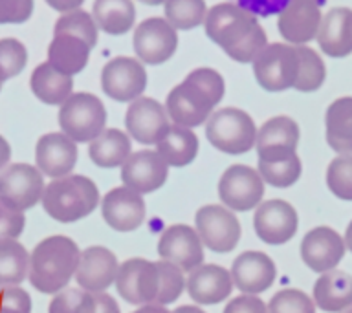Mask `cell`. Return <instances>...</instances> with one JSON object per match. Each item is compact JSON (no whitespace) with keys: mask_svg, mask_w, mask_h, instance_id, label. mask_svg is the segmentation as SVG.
I'll list each match as a JSON object with an SVG mask.
<instances>
[{"mask_svg":"<svg viewBox=\"0 0 352 313\" xmlns=\"http://www.w3.org/2000/svg\"><path fill=\"white\" fill-rule=\"evenodd\" d=\"M156 152L165 159L169 167H187L195 161L198 154V137L192 128L170 125L169 132L156 145Z\"/></svg>","mask_w":352,"mask_h":313,"instance_id":"1f68e13d","label":"cell"},{"mask_svg":"<svg viewBox=\"0 0 352 313\" xmlns=\"http://www.w3.org/2000/svg\"><path fill=\"white\" fill-rule=\"evenodd\" d=\"M173 313H206V312H204L202 308H198V306H180V308H176Z\"/></svg>","mask_w":352,"mask_h":313,"instance_id":"f5cc1de1","label":"cell"},{"mask_svg":"<svg viewBox=\"0 0 352 313\" xmlns=\"http://www.w3.org/2000/svg\"><path fill=\"white\" fill-rule=\"evenodd\" d=\"M158 269L160 291L154 304L169 306L176 299H180V295L186 290V277H184V271L180 268H176L175 264L165 262V260H158Z\"/></svg>","mask_w":352,"mask_h":313,"instance_id":"60d3db41","label":"cell"},{"mask_svg":"<svg viewBox=\"0 0 352 313\" xmlns=\"http://www.w3.org/2000/svg\"><path fill=\"white\" fill-rule=\"evenodd\" d=\"M316 40L327 57H349L352 54V10L332 8L324 13Z\"/></svg>","mask_w":352,"mask_h":313,"instance_id":"484cf974","label":"cell"},{"mask_svg":"<svg viewBox=\"0 0 352 313\" xmlns=\"http://www.w3.org/2000/svg\"><path fill=\"white\" fill-rule=\"evenodd\" d=\"M345 246L346 249L352 253V222L346 225V231H345Z\"/></svg>","mask_w":352,"mask_h":313,"instance_id":"db71d44e","label":"cell"},{"mask_svg":"<svg viewBox=\"0 0 352 313\" xmlns=\"http://www.w3.org/2000/svg\"><path fill=\"white\" fill-rule=\"evenodd\" d=\"M134 51L145 65H162L175 55L178 35L169 22L160 16L143 21L134 32Z\"/></svg>","mask_w":352,"mask_h":313,"instance_id":"ac0fdd59","label":"cell"},{"mask_svg":"<svg viewBox=\"0 0 352 313\" xmlns=\"http://www.w3.org/2000/svg\"><path fill=\"white\" fill-rule=\"evenodd\" d=\"M312 299L324 313L346 312L352 308V277L340 269L327 271L316 280Z\"/></svg>","mask_w":352,"mask_h":313,"instance_id":"4316f807","label":"cell"},{"mask_svg":"<svg viewBox=\"0 0 352 313\" xmlns=\"http://www.w3.org/2000/svg\"><path fill=\"white\" fill-rule=\"evenodd\" d=\"M233 288L230 269L217 264H202L189 271L186 279L187 295L202 306H213L230 299Z\"/></svg>","mask_w":352,"mask_h":313,"instance_id":"cb8c5ba5","label":"cell"},{"mask_svg":"<svg viewBox=\"0 0 352 313\" xmlns=\"http://www.w3.org/2000/svg\"><path fill=\"white\" fill-rule=\"evenodd\" d=\"M92 16L99 30L109 35H125L134 27L136 8L132 0H96Z\"/></svg>","mask_w":352,"mask_h":313,"instance_id":"d6a6232c","label":"cell"},{"mask_svg":"<svg viewBox=\"0 0 352 313\" xmlns=\"http://www.w3.org/2000/svg\"><path fill=\"white\" fill-rule=\"evenodd\" d=\"M204 26L206 35L230 55L246 43L261 24L257 16L246 8L233 2H222L208 11Z\"/></svg>","mask_w":352,"mask_h":313,"instance_id":"5b68a950","label":"cell"},{"mask_svg":"<svg viewBox=\"0 0 352 313\" xmlns=\"http://www.w3.org/2000/svg\"><path fill=\"white\" fill-rule=\"evenodd\" d=\"M231 280L244 295H258L270 290L277 277L274 260L263 251H244L231 264Z\"/></svg>","mask_w":352,"mask_h":313,"instance_id":"7402d4cb","label":"cell"},{"mask_svg":"<svg viewBox=\"0 0 352 313\" xmlns=\"http://www.w3.org/2000/svg\"><path fill=\"white\" fill-rule=\"evenodd\" d=\"M147 71L140 60L132 57H116L101 71V88L118 103H132L147 88Z\"/></svg>","mask_w":352,"mask_h":313,"instance_id":"7c38bea8","label":"cell"},{"mask_svg":"<svg viewBox=\"0 0 352 313\" xmlns=\"http://www.w3.org/2000/svg\"><path fill=\"white\" fill-rule=\"evenodd\" d=\"M324 134L329 147L338 154H352V97H340L327 108Z\"/></svg>","mask_w":352,"mask_h":313,"instance_id":"f546056e","label":"cell"},{"mask_svg":"<svg viewBox=\"0 0 352 313\" xmlns=\"http://www.w3.org/2000/svg\"><path fill=\"white\" fill-rule=\"evenodd\" d=\"M44 189V174L33 165L13 163L0 172V200L22 213L43 200Z\"/></svg>","mask_w":352,"mask_h":313,"instance_id":"8fae6325","label":"cell"},{"mask_svg":"<svg viewBox=\"0 0 352 313\" xmlns=\"http://www.w3.org/2000/svg\"><path fill=\"white\" fill-rule=\"evenodd\" d=\"M0 90H2V84H0Z\"/></svg>","mask_w":352,"mask_h":313,"instance_id":"6f0895ef","label":"cell"},{"mask_svg":"<svg viewBox=\"0 0 352 313\" xmlns=\"http://www.w3.org/2000/svg\"><path fill=\"white\" fill-rule=\"evenodd\" d=\"M0 313H32V299L21 286H0Z\"/></svg>","mask_w":352,"mask_h":313,"instance_id":"ee69618b","label":"cell"},{"mask_svg":"<svg viewBox=\"0 0 352 313\" xmlns=\"http://www.w3.org/2000/svg\"><path fill=\"white\" fill-rule=\"evenodd\" d=\"M57 33L77 35V37L85 38L92 48L98 43V24L88 11L82 10L68 11L63 16H59L54 27V35H57Z\"/></svg>","mask_w":352,"mask_h":313,"instance_id":"74e56055","label":"cell"},{"mask_svg":"<svg viewBox=\"0 0 352 313\" xmlns=\"http://www.w3.org/2000/svg\"><path fill=\"white\" fill-rule=\"evenodd\" d=\"M346 251L345 238L329 225L314 227L301 242V258L314 273L323 275L338 268Z\"/></svg>","mask_w":352,"mask_h":313,"instance_id":"e0dca14e","label":"cell"},{"mask_svg":"<svg viewBox=\"0 0 352 313\" xmlns=\"http://www.w3.org/2000/svg\"><path fill=\"white\" fill-rule=\"evenodd\" d=\"M327 185L336 198L352 202V154H340L330 161Z\"/></svg>","mask_w":352,"mask_h":313,"instance_id":"f35d334b","label":"cell"},{"mask_svg":"<svg viewBox=\"0 0 352 313\" xmlns=\"http://www.w3.org/2000/svg\"><path fill=\"white\" fill-rule=\"evenodd\" d=\"M253 73L258 84L268 92H285L294 88L299 73L297 48L285 43L268 44L253 60Z\"/></svg>","mask_w":352,"mask_h":313,"instance_id":"52a82bcc","label":"cell"},{"mask_svg":"<svg viewBox=\"0 0 352 313\" xmlns=\"http://www.w3.org/2000/svg\"><path fill=\"white\" fill-rule=\"evenodd\" d=\"M121 264L114 253L103 246H92L81 251L76 280L79 288L90 293H103L114 286Z\"/></svg>","mask_w":352,"mask_h":313,"instance_id":"603a6c76","label":"cell"},{"mask_svg":"<svg viewBox=\"0 0 352 313\" xmlns=\"http://www.w3.org/2000/svg\"><path fill=\"white\" fill-rule=\"evenodd\" d=\"M206 137L220 152L241 156L255 147L257 126L244 110L228 106L211 114L206 125Z\"/></svg>","mask_w":352,"mask_h":313,"instance_id":"277c9868","label":"cell"},{"mask_svg":"<svg viewBox=\"0 0 352 313\" xmlns=\"http://www.w3.org/2000/svg\"><path fill=\"white\" fill-rule=\"evenodd\" d=\"M26 225V216L19 209L0 200V240H16Z\"/></svg>","mask_w":352,"mask_h":313,"instance_id":"f6af8a7d","label":"cell"},{"mask_svg":"<svg viewBox=\"0 0 352 313\" xmlns=\"http://www.w3.org/2000/svg\"><path fill=\"white\" fill-rule=\"evenodd\" d=\"M132 154L131 136L118 128H107L88 147V156L101 169H116L123 167Z\"/></svg>","mask_w":352,"mask_h":313,"instance_id":"f1b7e54d","label":"cell"},{"mask_svg":"<svg viewBox=\"0 0 352 313\" xmlns=\"http://www.w3.org/2000/svg\"><path fill=\"white\" fill-rule=\"evenodd\" d=\"M33 0H0V24H22L30 21Z\"/></svg>","mask_w":352,"mask_h":313,"instance_id":"bcb514c9","label":"cell"},{"mask_svg":"<svg viewBox=\"0 0 352 313\" xmlns=\"http://www.w3.org/2000/svg\"><path fill=\"white\" fill-rule=\"evenodd\" d=\"M94 295H96V302H98V312L96 313H121L118 301L112 295H109L107 291L94 293Z\"/></svg>","mask_w":352,"mask_h":313,"instance_id":"c3c4849f","label":"cell"},{"mask_svg":"<svg viewBox=\"0 0 352 313\" xmlns=\"http://www.w3.org/2000/svg\"><path fill=\"white\" fill-rule=\"evenodd\" d=\"M296 48L297 55H299V73H297L294 88L305 93L316 92L323 86L324 79H327V66L318 51L310 46H296Z\"/></svg>","mask_w":352,"mask_h":313,"instance_id":"e575fe53","label":"cell"},{"mask_svg":"<svg viewBox=\"0 0 352 313\" xmlns=\"http://www.w3.org/2000/svg\"><path fill=\"white\" fill-rule=\"evenodd\" d=\"M50 8H54L59 13H68V11H76L81 8L85 0H46Z\"/></svg>","mask_w":352,"mask_h":313,"instance_id":"681fc988","label":"cell"},{"mask_svg":"<svg viewBox=\"0 0 352 313\" xmlns=\"http://www.w3.org/2000/svg\"><path fill=\"white\" fill-rule=\"evenodd\" d=\"M30 86L38 101L46 104H63L72 95L74 79L63 71L55 70L50 62H43L33 70Z\"/></svg>","mask_w":352,"mask_h":313,"instance_id":"4dcf8cb0","label":"cell"},{"mask_svg":"<svg viewBox=\"0 0 352 313\" xmlns=\"http://www.w3.org/2000/svg\"><path fill=\"white\" fill-rule=\"evenodd\" d=\"M37 169L52 180L65 178L77 163V145L63 132L44 134L35 147Z\"/></svg>","mask_w":352,"mask_h":313,"instance_id":"d4e9b609","label":"cell"},{"mask_svg":"<svg viewBox=\"0 0 352 313\" xmlns=\"http://www.w3.org/2000/svg\"><path fill=\"white\" fill-rule=\"evenodd\" d=\"M224 313H268V304L257 295H239L231 299L226 306Z\"/></svg>","mask_w":352,"mask_h":313,"instance_id":"7dc6e473","label":"cell"},{"mask_svg":"<svg viewBox=\"0 0 352 313\" xmlns=\"http://www.w3.org/2000/svg\"><path fill=\"white\" fill-rule=\"evenodd\" d=\"M92 46L72 33H57L48 48V62L66 76H77L87 68Z\"/></svg>","mask_w":352,"mask_h":313,"instance_id":"83f0119b","label":"cell"},{"mask_svg":"<svg viewBox=\"0 0 352 313\" xmlns=\"http://www.w3.org/2000/svg\"><path fill=\"white\" fill-rule=\"evenodd\" d=\"M28 62L26 46L16 38H0V84L19 76Z\"/></svg>","mask_w":352,"mask_h":313,"instance_id":"b9f144b4","label":"cell"},{"mask_svg":"<svg viewBox=\"0 0 352 313\" xmlns=\"http://www.w3.org/2000/svg\"><path fill=\"white\" fill-rule=\"evenodd\" d=\"M343 313H352V308H349V310H346V312H343Z\"/></svg>","mask_w":352,"mask_h":313,"instance_id":"9f6ffc18","label":"cell"},{"mask_svg":"<svg viewBox=\"0 0 352 313\" xmlns=\"http://www.w3.org/2000/svg\"><path fill=\"white\" fill-rule=\"evenodd\" d=\"M81 251L68 236L55 235L44 238L30 255V282L37 291L55 295L76 277Z\"/></svg>","mask_w":352,"mask_h":313,"instance_id":"7a4b0ae2","label":"cell"},{"mask_svg":"<svg viewBox=\"0 0 352 313\" xmlns=\"http://www.w3.org/2000/svg\"><path fill=\"white\" fill-rule=\"evenodd\" d=\"M160 260L175 264L182 271H192L204 264V244L197 229L187 224L169 225L158 238Z\"/></svg>","mask_w":352,"mask_h":313,"instance_id":"5bb4252c","label":"cell"},{"mask_svg":"<svg viewBox=\"0 0 352 313\" xmlns=\"http://www.w3.org/2000/svg\"><path fill=\"white\" fill-rule=\"evenodd\" d=\"M268 313H316V302L305 291L286 288L270 299Z\"/></svg>","mask_w":352,"mask_h":313,"instance_id":"7bdbcfd3","label":"cell"},{"mask_svg":"<svg viewBox=\"0 0 352 313\" xmlns=\"http://www.w3.org/2000/svg\"><path fill=\"white\" fill-rule=\"evenodd\" d=\"M125 125L129 136L142 145H158L170 128L167 110L153 97L132 101L126 110Z\"/></svg>","mask_w":352,"mask_h":313,"instance_id":"9a60e30c","label":"cell"},{"mask_svg":"<svg viewBox=\"0 0 352 313\" xmlns=\"http://www.w3.org/2000/svg\"><path fill=\"white\" fill-rule=\"evenodd\" d=\"M169 176V165L156 150H138L129 156L121 167V181L123 185L140 192L148 194L162 189Z\"/></svg>","mask_w":352,"mask_h":313,"instance_id":"44dd1931","label":"cell"},{"mask_svg":"<svg viewBox=\"0 0 352 313\" xmlns=\"http://www.w3.org/2000/svg\"><path fill=\"white\" fill-rule=\"evenodd\" d=\"M11 158V147L10 143L6 141V137L0 136V172L6 169V165Z\"/></svg>","mask_w":352,"mask_h":313,"instance_id":"f907efd6","label":"cell"},{"mask_svg":"<svg viewBox=\"0 0 352 313\" xmlns=\"http://www.w3.org/2000/svg\"><path fill=\"white\" fill-rule=\"evenodd\" d=\"M140 2H143V4H147V5H160V4H165V0H140Z\"/></svg>","mask_w":352,"mask_h":313,"instance_id":"11a10c76","label":"cell"},{"mask_svg":"<svg viewBox=\"0 0 352 313\" xmlns=\"http://www.w3.org/2000/svg\"><path fill=\"white\" fill-rule=\"evenodd\" d=\"M299 125L288 115H275L257 130L258 161H280L297 156Z\"/></svg>","mask_w":352,"mask_h":313,"instance_id":"d6986e66","label":"cell"},{"mask_svg":"<svg viewBox=\"0 0 352 313\" xmlns=\"http://www.w3.org/2000/svg\"><path fill=\"white\" fill-rule=\"evenodd\" d=\"M114 286L118 295L129 304H154L160 291L158 262H151L145 258H129L120 266Z\"/></svg>","mask_w":352,"mask_h":313,"instance_id":"30bf717a","label":"cell"},{"mask_svg":"<svg viewBox=\"0 0 352 313\" xmlns=\"http://www.w3.org/2000/svg\"><path fill=\"white\" fill-rule=\"evenodd\" d=\"M132 313H173L167 310V306H160V304H147V306H140L136 312Z\"/></svg>","mask_w":352,"mask_h":313,"instance_id":"816d5d0a","label":"cell"},{"mask_svg":"<svg viewBox=\"0 0 352 313\" xmlns=\"http://www.w3.org/2000/svg\"><path fill=\"white\" fill-rule=\"evenodd\" d=\"M145 200L143 194L132 191L129 187H116L103 196L101 216L110 229L120 233L136 231L145 220Z\"/></svg>","mask_w":352,"mask_h":313,"instance_id":"ffe728a7","label":"cell"},{"mask_svg":"<svg viewBox=\"0 0 352 313\" xmlns=\"http://www.w3.org/2000/svg\"><path fill=\"white\" fill-rule=\"evenodd\" d=\"M195 229H197L204 247L213 253H231L239 246L242 229L241 222L231 209L224 205H204L195 216Z\"/></svg>","mask_w":352,"mask_h":313,"instance_id":"ba28073f","label":"cell"},{"mask_svg":"<svg viewBox=\"0 0 352 313\" xmlns=\"http://www.w3.org/2000/svg\"><path fill=\"white\" fill-rule=\"evenodd\" d=\"M264 180L248 165H231L219 180V198L233 213L257 209L264 198Z\"/></svg>","mask_w":352,"mask_h":313,"instance_id":"9c48e42d","label":"cell"},{"mask_svg":"<svg viewBox=\"0 0 352 313\" xmlns=\"http://www.w3.org/2000/svg\"><path fill=\"white\" fill-rule=\"evenodd\" d=\"M323 2L324 0H288L277 19L280 37L292 46H307L314 40L323 21Z\"/></svg>","mask_w":352,"mask_h":313,"instance_id":"4fadbf2b","label":"cell"},{"mask_svg":"<svg viewBox=\"0 0 352 313\" xmlns=\"http://www.w3.org/2000/svg\"><path fill=\"white\" fill-rule=\"evenodd\" d=\"M96 295L85 290H63L55 293L50 302L48 313H96Z\"/></svg>","mask_w":352,"mask_h":313,"instance_id":"ab89813d","label":"cell"},{"mask_svg":"<svg viewBox=\"0 0 352 313\" xmlns=\"http://www.w3.org/2000/svg\"><path fill=\"white\" fill-rule=\"evenodd\" d=\"M258 174L264 183L275 187V189H286L297 183L301 178L302 165L299 156L280 159V161H258Z\"/></svg>","mask_w":352,"mask_h":313,"instance_id":"8d00e7d4","label":"cell"},{"mask_svg":"<svg viewBox=\"0 0 352 313\" xmlns=\"http://www.w3.org/2000/svg\"><path fill=\"white\" fill-rule=\"evenodd\" d=\"M107 108L94 93H72L59 110V126L63 134L76 143H92L107 128Z\"/></svg>","mask_w":352,"mask_h":313,"instance_id":"8992f818","label":"cell"},{"mask_svg":"<svg viewBox=\"0 0 352 313\" xmlns=\"http://www.w3.org/2000/svg\"><path fill=\"white\" fill-rule=\"evenodd\" d=\"M41 202L48 216L60 224H72L96 211L99 189L87 176L68 174L50 181Z\"/></svg>","mask_w":352,"mask_h":313,"instance_id":"3957f363","label":"cell"},{"mask_svg":"<svg viewBox=\"0 0 352 313\" xmlns=\"http://www.w3.org/2000/svg\"><path fill=\"white\" fill-rule=\"evenodd\" d=\"M208 8L204 0H165V21L175 30H192L204 24Z\"/></svg>","mask_w":352,"mask_h":313,"instance_id":"d590c367","label":"cell"},{"mask_svg":"<svg viewBox=\"0 0 352 313\" xmlns=\"http://www.w3.org/2000/svg\"><path fill=\"white\" fill-rule=\"evenodd\" d=\"M226 92L224 79L213 68H198L167 95L165 110L175 125L195 128L211 117Z\"/></svg>","mask_w":352,"mask_h":313,"instance_id":"6da1fadb","label":"cell"},{"mask_svg":"<svg viewBox=\"0 0 352 313\" xmlns=\"http://www.w3.org/2000/svg\"><path fill=\"white\" fill-rule=\"evenodd\" d=\"M253 227L264 244L283 246L296 236L299 216L292 203L285 200H266L255 211Z\"/></svg>","mask_w":352,"mask_h":313,"instance_id":"2e32d148","label":"cell"},{"mask_svg":"<svg viewBox=\"0 0 352 313\" xmlns=\"http://www.w3.org/2000/svg\"><path fill=\"white\" fill-rule=\"evenodd\" d=\"M30 273V253L19 240H0V286H19Z\"/></svg>","mask_w":352,"mask_h":313,"instance_id":"836d02e7","label":"cell"}]
</instances>
